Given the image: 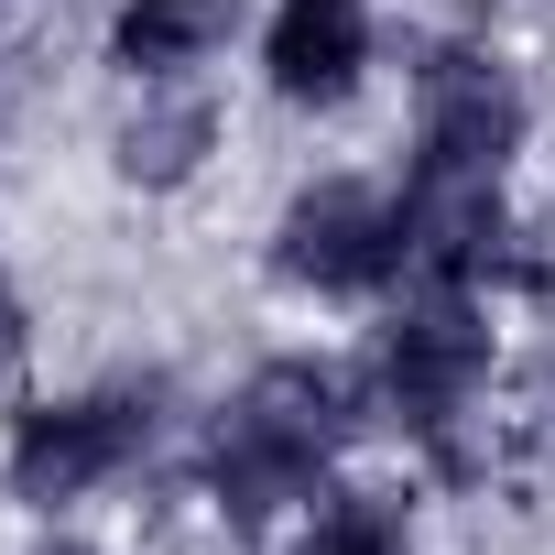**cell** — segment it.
<instances>
[{"mask_svg":"<svg viewBox=\"0 0 555 555\" xmlns=\"http://www.w3.org/2000/svg\"><path fill=\"white\" fill-rule=\"evenodd\" d=\"M371 382H382V414H392L403 436H457V414H468L479 382H490V317H479V295L425 284V295L382 327Z\"/></svg>","mask_w":555,"mask_h":555,"instance_id":"obj_4","label":"cell"},{"mask_svg":"<svg viewBox=\"0 0 555 555\" xmlns=\"http://www.w3.org/2000/svg\"><path fill=\"white\" fill-rule=\"evenodd\" d=\"M44 555H77V544H44Z\"/></svg>","mask_w":555,"mask_h":555,"instance_id":"obj_11","label":"cell"},{"mask_svg":"<svg viewBox=\"0 0 555 555\" xmlns=\"http://www.w3.org/2000/svg\"><path fill=\"white\" fill-rule=\"evenodd\" d=\"M349 436H360V382L338 360H261L229 392V414L207 425V501L240 533H261L338 468Z\"/></svg>","mask_w":555,"mask_h":555,"instance_id":"obj_1","label":"cell"},{"mask_svg":"<svg viewBox=\"0 0 555 555\" xmlns=\"http://www.w3.org/2000/svg\"><path fill=\"white\" fill-rule=\"evenodd\" d=\"M240 34V0H120L109 12V66L120 77H185Z\"/></svg>","mask_w":555,"mask_h":555,"instance_id":"obj_8","label":"cell"},{"mask_svg":"<svg viewBox=\"0 0 555 555\" xmlns=\"http://www.w3.org/2000/svg\"><path fill=\"white\" fill-rule=\"evenodd\" d=\"M153 436H164V382H99V392H66V403H23L0 479L34 512H66V501L131 479L153 457Z\"/></svg>","mask_w":555,"mask_h":555,"instance_id":"obj_2","label":"cell"},{"mask_svg":"<svg viewBox=\"0 0 555 555\" xmlns=\"http://www.w3.org/2000/svg\"><path fill=\"white\" fill-rule=\"evenodd\" d=\"M207 153H218V109H207V99H142V109L120 120V142H109L120 185H142V196L196 185V175H207Z\"/></svg>","mask_w":555,"mask_h":555,"instance_id":"obj_9","label":"cell"},{"mask_svg":"<svg viewBox=\"0 0 555 555\" xmlns=\"http://www.w3.org/2000/svg\"><path fill=\"white\" fill-rule=\"evenodd\" d=\"M23 349H34V306H23L12 272H0V371H23Z\"/></svg>","mask_w":555,"mask_h":555,"instance_id":"obj_10","label":"cell"},{"mask_svg":"<svg viewBox=\"0 0 555 555\" xmlns=\"http://www.w3.org/2000/svg\"><path fill=\"white\" fill-rule=\"evenodd\" d=\"M272 272L317 306H360L403 284V196H382L371 175H317L272 218Z\"/></svg>","mask_w":555,"mask_h":555,"instance_id":"obj_3","label":"cell"},{"mask_svg":"<svg viewBox=\"0 0 555 555\" xmlns=\"http://www.w3.org/2000/svg\"><path fill=\"white\" fill-rule=\"evenodd\" d=\"M403 272L414 284H457L479 295L490 272H512V207H501V175H425L403 185Z\"/></svg>","mask_w":555,"mask_h":555,"instance_id":"obj_6","label":"cell"},{"mask_svg":"<svg viewBox=\"0 0 555 555\" xmlns=\"http://www.w3.org/2000/svg\"><path fill=\"white\" fill-rule=\"evenodd\" d=\"M371 0H284V12L261 23V77L272 99L295 109H338L360 77H371Z\"/></svg>","mask_w":555,"mask_h":555,"instance_id":"obj_7","label":"cell"},{"mask_svg":"<svg viewBox=\"0 0 555 555\" xmlns=\"http://www.w3.org/2000/svg\"><path fill=\"white\" fill-rule=\"evenodd\" d=\"M533 109L490 44H436L414 66V164L425 175H512Z\"/></svg>","mask_w":555,"mask_h":555,"instance_id":"obj_5","label":"cell"}]
</instances>
